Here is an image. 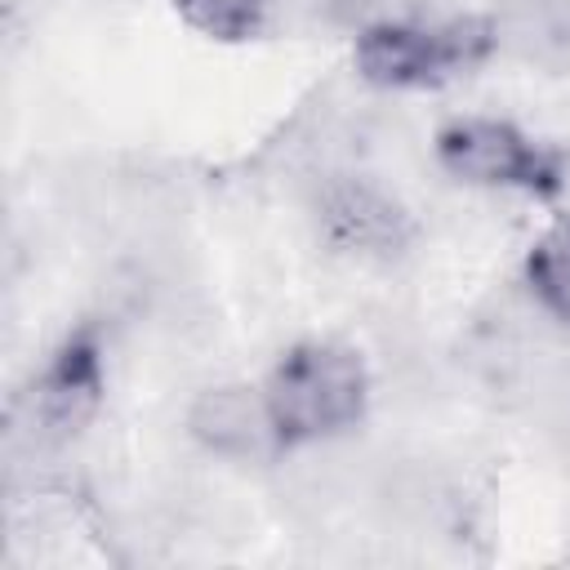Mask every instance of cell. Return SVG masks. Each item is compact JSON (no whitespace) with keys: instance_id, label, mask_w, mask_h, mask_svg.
<instances>
[{"instance_id":"5b68a950","label":"cell","mask_w":570,"mask_h":570,"mask_svg":"<svg viewBox=\"0 0 570 570\" xmlns=\"http://www.w3.org/2000/svg\"><path fill=\"white\" fill-rule=\"evenodd\" d=\"M321 236L356 258H392L410 240V218L392 191L361 174H334L316 191Z\"/></svg>"},{"instance_id":"ba28073f","label":"cell","mask_w":570,"mask_h":570,"mask_svg":"<svg viewBox=\"0 0 570 570\" xmlns=\"http://www.w3.org/2000/svg\"><path fill=\"white\" fill-rule=\"evenodd\" d=\"M525 289L534 312L570 330V218L552 223L525 254Z\"/></svg>"},{"instance_id":"9c48e42d","label":"cell","mask_w":570,"mask_h":570,"mask_svg":"<svg viewBox=\"0 0 570 570\" xmlns=\"http://www.w3.org/2000/svg\"><path fill=\"white\" fill-rule=\"evenodd\" d=\"M183 22L209 40H254L272 27L281 0H174Z\"/></svg>"},{"instance_id":"52a82bcc","label":"cell","mask_w":570,"mask_h":570,"mask_svg":"<svg viewBox=\"0 0 570 570\" xmlns=\"http://www.w3.org/2000/svg\"><path fill=\"white\" fill-rule=\"evenodd\" d=\"M490 22L499 49L534 67H570V0H499Z\"/></svg>"},{"instance_id":"6da1fadb","label":"cell","mask_w":570,"mask_h":570,"mask_svg":"<svg viewBox=\"0 0 570 570\" xmlns=\"http://www.w3.org/2000/svg\"><path fill=\"white\" fill-rule=\"evenodd\" d=\"M263 392L281 428L285 454L321 450L343 441L365 419L370 370L347 343L307 338L276 356L263 379Z\"/></svg>"},{"instance_id":"8992f818","label":"cell","mask_w":570,"mask_h":570,"mask_svg":"<svg viewBox=\"0 0 570 570\" xmlns=\"http://www.w3.org/2000/svg\"><path fill=\"white\" fill-rule=\"evenodd\" d=\"M187 432L205 454L227 463H267L285 454L263 383L205 387L187 410Z\"/></svg>"},{"instance_id":"7a4b0ae2","label":"cell","mask_w":570,"mask_h":570,"mask_svg":"<svg viewBox=\"0 0 570 570\" xmlns=\"http://www.w3.org/2000/svg\"><path fill=\"white\" fill-rule=\"evenodd\" d=\"M499 49L494 22L476 13H396L356 31L352 62L374 89H436Z\"/></svg>"},{"instance_id":"3957f363","label":"cell","mask_w":570,"mask_h":570,"mask_svg":"<svg viewBox=\"0 0 570 570\" xmlns=\"http://www.w3.org/2000/svg\"><path fill=\"white\" fill-rule=\"evenodd\" d=\"M436 165L476 191H512V196H552L566 187L561 156L499 116H459L432 138Z\"/></svg>"},{"instance_id":"277c9868","label":"cell","mask_w":570,"mask_h":570,"mask_svg":"<svg viewBox=\"0 0 570 570\" xmlns=\"http://www.w3.org/2000/svg\"><path fill=\"white\" fill-rule=\"evenodd\" d=\"M102 387H107L102 343L94 330H76L49 352V361L31 379L22 396V428L40 445H62L94 419Z\"/></svg>"}]
</instances>
